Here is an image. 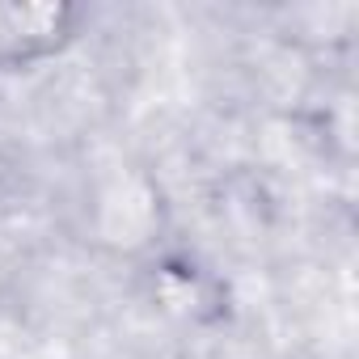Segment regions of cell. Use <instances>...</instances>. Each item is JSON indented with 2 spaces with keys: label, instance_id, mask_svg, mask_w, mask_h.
<instances>
[{
  "label": "cell",
  "instance_id": "obj_1",
  "mask_svg": "<svg viewBox=\"0 0 359 359\" xmlns=\"http://www.w3.org/2000/svg\"><path fill=\"white\" fill-rule=\"evenodd\" d=\"M9 13V30H0V60H30L51 51L64 34L68 9H51V5H34V9H5Z\"/></svg>",
  "mask_w": 359,
  "mask_h": 359
}]
</instances>
